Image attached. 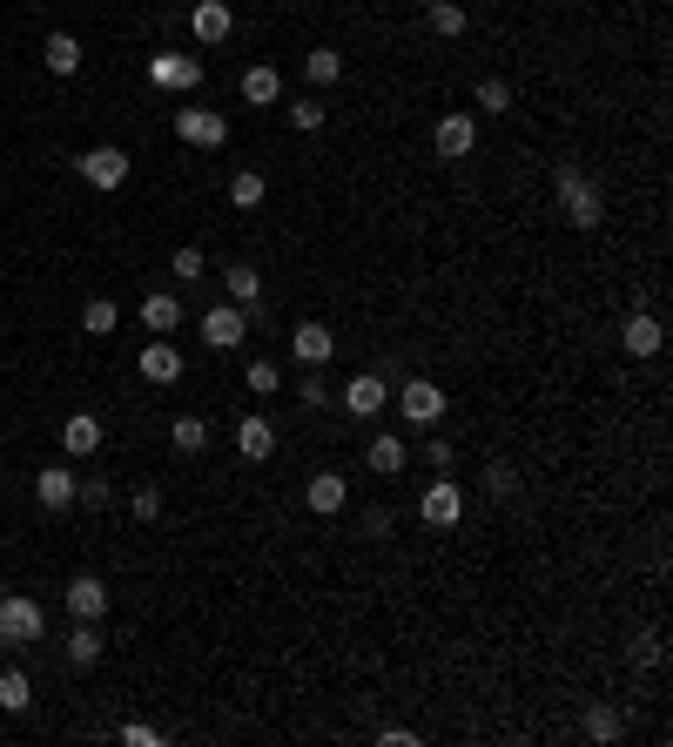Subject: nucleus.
Returning <instances> with one entry per match:
<instances>
[{
    "label": "nucleus",
    "instance_id": "nucleus-28",
    "mask_svg": "<svg viewBox=\"0 0 673 747\" xmlns=\"http://www.w3.org/2000/svg\"><path fill=\"white\" fill-rule=\"evenodd\" d=\"M303 82H310V88H337V82H344V55H337V48H310V55H303Z\"/></svg>",
    "mask_w": 673,
    "mask_h": 747
},
{
    "label": "nucleus",
    "instance_id": "nucleus-11",
    "mask_svg": "<svg viewBox=\"0 0 673 747\" xmlns=\"http://www.w3.org/2000/svg\"><path fill=\"white\" fill-rule=\"evenodd\" d=\"M189 34L203 48H223L236 34V8H229V0H195V8H189Z\"/></svg>",
    "mask_w": 673,
    "mask_h": 747
},
{
    "label": "nucleus",
    "instance_id": "nucleus-20",
    "mask_svg": "<svg viewBox=\"0 0 673 747\" xmlns=\"http://www.w3.org/2000/svg\"><path fill=\"white\" fill-rule=\"evenodd\" d=\"M236 95H243L250 108H276V101H284V74H276L269 61H256V68H243V82H236Z\"/></svg>",
    "mask_w": 673,
    "mask_h": 747
},
{
    "label": "nucleus",
    "instance_id": "nucleus-9",
    "mask_svg": "<svg viewBox=\"0 0 673 747\" xmlns=\"http://www.w3.org/2000/svg\"><path fill=\"white\" fill-rule=\"evenodd\" d=\"M290 358H297L303 371H324V364L337 358V330H331V324H316V317L290 324Z\"/></svg>",
    "mask_w": 673,
    "mask_h": 747
},
{
    "label": "nucleus",
    "instance_id": "nucleus-4",
    "mask_svg": "<svg viewBox=\"0 0 673 747\" xmlns=\"http://www.w3.org/2000/svg\"><path fill=\"white\" fill-rule=\"evenodd\" d=\"M418 519H424L431 532H452V526L465 519V485L452 479V471H438V479L418 492Z\"/></svg>",
    "mask_w": 673,
    "mask_h": 747
},
{
    "label": "nucleus",
    "instance_id": "nucleus-39",
    "mask_svg": "<svg viewBox=\"0 0 673 747\" xmlns=\"http://www.w3.org/2000/svg\"><path fill=\"white\" fill-rule=\"evenodd\" d=\"M324 101H316V95H303V101H290V129H303V135H316V129H324Z\"/></svg>",
    "mask_w": 673,
    "mask_h": 747
},
{
    "label": "nucleus",
    "instance_id": "nucleus-19",
    "mask_svg": "<svg viewBox=\"0 0 673 747\" xmlns=\"http://www.w3.org/2000/svg\"><path fill=\"white\" fill-rule=\"evenodd\" d=\"M74 485H82V479H74L68 465H41V479H34V498H41V513H68V505H74Z\"/></svg>",
    "mask_w": 673,
    "mask_h": 747
},
{
    "label": "nucleus",
    "instance_id": "nucleus-41",
    "mask_svg": "<svg viewBox=\"0 0 673 747\" xmlns=\"http://www.w3.org/2000/svg\"><path fill=\"white\" fill-rule=\"evenodd\" d=\"M424 465H431V471H452V465H458V445H452V438H424Z\"/></svg>",
    "mask_w": 673,
    "mask_h": 747
},
{
    "label": "nucleus",
    "instance_id": "nucleus-18",
    "mask_svg": "<svg viewBox=\"0 0 673 747\" xmlns=\"http://www.w3.org/2000/svg\"><path fill=\"white\" fill-rule=\"evenodd\" d=\"M364 465L377 471V479H398V471L411 465V445L398 438V431H377V438L364 445Z\"/></svg>",
    "mask_w": 673,
    "mask_h": 747
},
{
    "label": "nucleus",
    "instance_id": "nucleus-2",
    "mask_svg": "<svg viewBox=\"0 0 673 747\" xmlns=\"http://www.w3.org/2000/svg\"><path fill=\"white\" fill-rule=\"evenodd\" d=\"M390 405H398V418L405 424H418V431H431V424H438L445 418V384H431V377H405L398 390H390Z\"/></svg>",
    "mask_w": 673,
    "mask_h": 747
},
{
    "label": "nucleus",
    "instance_id": "nucleus-29",
    "mask_svg": "<svg viewBox=\"0 0 673 747\" xmlns=\"http://www.w3.org/2000/svg\"><path fill=\"white\" fill-rule=\"evenodd\" d=\"M263 195H269V176L263 169H236L229 176V209H263Z\"/></svg>",
    "mask_w": 673,
    "mask_h": 747
},
{
    "label": "nucleus",
    "instance_id": "nucleus-35",
    "mask_svg": "<svg viewBox=\"0 0 673 747\" xmlns=\"http://www.w3.org/2000/svg\"><path fill=\"white\" fill-rule=\"evenodd\" d=\"M243 384H250V398H276V390H284V371H276L269 358H256V364L243 371Z\"/></svg>",
    "mask_w": 673,
    "mask_h": 747
},
{
    "label": "nucleus",
    "instance_id": "nucleus-23",
    "mask_svg": "<svg viewBox=\"0 0 673 747\" xmlns=\"http://www.w3.org/2000/svg\"><path fill=\"white\" fill-rule=\"evenodd\" d=\"M424 27L438 34V41H458V34L471 27V8L465 0H424Z\"/></svg>",
    "mask_w": 673,
    "mask_h": 747
},
{
    "label": "nucleus",
    "instance_id": "nucleus-26",
    "mask_svg": "<svg viewBox=\"0 0 673 747\" xmlns=\"http://www.w3.org/2000/svg\"><path fill=\"white\" fill-rule=\"evenodd\" d=\"M209 438H216V431H209V418H195V411L169 424V445H176L182 458H203V451H209Z\"/></svg>",
    "mask_w": 673,
    "mask_h": 747
},
{
    "label": "nucleus",
    "instance_id": "nucleus-22",
    "mask_svg": "<svg viewBox=\"0 0 673 747\" xmlns=\"http://www.w3.org/2000/svg\"><path fill=\"white\" fill-rule=\"evenodd\" d=\"M579 734H586L592 747H613V740L626 734V721H620V707H613V700H592L586 714H579Z\"/></svg>",
    "mask_w": 673,
    "mask_h": 747
},
{
    "label": "nucleus",
    "instance_id": "nucleus-1",
    "mask_svg": "<svg viewBox=\"0 0 673 747\" xmlns=\"http://www.w3.org/2000/svg\"><path fill=\"white\" fill-rule=\"evenodd\" d=\"M552 195H560V216H566L579 236L606 222V195H600V182H592L579 162H560V169H552Z\"/></svg>",
    "mask_w": 673,
    "mask_h": 747
},
{
    "label": "nucleus",
    "instance_id": "nucleus-42",
    "mask_svg": "<svg viewBox=\"0 0 673 747\" xmlns=\"http://www.w3.org/2000/svg\"><path fill=\"white\" fill-rule=\"evenodd\" d=\"M660 653H666V647H660V634H640V640L626 647V660H640V666H660Z\"/></svg>",
    "mask_w": 673,
    "mask_h": 747
},
{
    "label": "nucleus",
    "instance_id": "nucleus-8",
    "mask_svg": "<svg viewBox=\"0 0 673 747\" xmlns=\"http://www.w3.org/2000/svg\"><path fill=\"white\" fill-rule=\"evenodd\" d=\"M431 148H438L445 162H465V155L479 148V115H471V108H452V115H438V129H431Z\"/></svg>",
    "mask_w": 673,
    "mask_h": 747
},
{
    "label": "nucleus",
    "instance_id": "nucleus-17",
    "mask_svg": "<svg viewBox=\"0 0 673 747\" xmlns=\"http://www.w3.org/2000/svg\"><path fill=\"white\" fill-rule=\"evenodd\" d=\"M101 438H108V431H101V418H95V411H74V418L61 424V451H68V458H95V451H101Z\"/></svg>",
    "mask_w": 673,
    "mask_h": 747
},
{
    "label": "nucleus",
    "instance_id": "nucleus-27",
    "mask_svg": "<svg viewBox=\"0 0 673 747\" xmlns=\"http://www.w3.org/2000/svg\"><path fill=\"white\" fill-rule=\"evenodd\" d=\"M101 619H74V634H68V666H95L101 660Z\"/></svg>",
    "mask_w": 673,
    "mask_h": 747
},
{
    "label": "nucleus",
    "instance_id": "nucleus-7",
    "mask_svg": "<svg viewBox=\"0 0 673 747\" xmlns=\"http://www.w3.org/2000/svg\"><path fill=\"white\" fill-rule=\"evenodd\" d=\"M148 88H163V95L203 88V55H148Z\"/></svg>",
    "mask_w": 673,
    "mask_h": 747
},
{
    "label": "nucleus",
    "instance_id": "nucleus-5",
    "mask_svg": "<svg viewBox=\"0 0 673 747\" xmlns=\"http://www.w3.org/2000/svg\"><path fill=\"white\" fill-rule=\"evenodd\" d=\"M74 169H82V182L88 189H101V195H115V189H122L129 182V148H115V142H95V148H82V155H74Z\"/></svg>",
    "mask_w": 673,
    "mask_h": 747
},
{
    "label": "nucleus",
    "instance_id": "nucleus-45",
    "mask_svg": "<svg viewBox=\"0 0 673 747\" xmlns=\"http://www.w3.org/2000/svg\"><path fill=\"white\" fill-rule=\"evenodd\" d=\"M411 740H418V727H384L377 734V747H411Z\"/></svg>",
    "mask_w": 673,
    "mask_h": 747
},
{
    "label": "nucleus",
    "instance_id": "nucleus-40",
    "mask_svg": "<svg viewBox=\"0 0 673 747\" xmlns=\"http://www.w3.org/2000/svg\"><path fill=\"white\" fill-rule=\"evenodd\" d=\"M297 405H303V411H331V384H324V377L310 371V377L297 384Z\"/></svg>",
    "mask_w": 673,
    "mask_h": 747
},
{
    "label": "nucleus",
    "instance_id": "nucleus-15",
    "mask_svg": "<svg viewBox=\"0 0 673 747\" xmlns=\"http://www.w3.org/2000/svg\"><path fill=\"white\" fill-rule=\"evenodd\" d=\"M303 498H310L316 519H337L344 505H350V479H344V471H316V479L303 485Z\"/></svg>",
    "mask_w": 673,
    "mask_h": 747
},
{
    "label": "nucleus",
    "instance_id": "nucleus-21",
    "mask_svg": "<svg viewBox=\"0 0 673 747\" xmlns=\"http://www.w3.org/2000/svg\"><path fill=\"white\" fill-rule=\"evenodd\" d=\"M68 613H74V619H101V613H108V586H101L95 573H74V579H68Z\"/></svg>",
    "mask_w": 673,
    "mask_h": 747
},
{
    "label": "nucleus",
    "instance_id": "nucleus-30",
    "mask_svg": "<svg viewBox=\"0 0 673 747\" xmlns=\"http://www.w3.org/2000/svg\"><path fill=\"white\" fill-rule=\"evenodd\" d=\"M41 61H48V74H74V68H82V41H74V34H48Z\"/></svg>",
    "mask_w": 673,
    "mask_h": 747
},
{
    "label": "nucleus",
    "instance_id": "nucleus-34",
    "mask_svg": "<svg viewBox=\"0 0 673 747\" xmlns=\"http://www.w3.org/2000/svg\"><path fill=\"white\" fill-rule=\"evenodd\" d=\"M512 101H519V95H512V82H498V74H492V82H479V95H471V108H479V115H512Z\"/></svg>",
    "mask_w": 673,
    "mask_h": 747
},
{
    "label": "nucleus",
    "instance_id": "nucleus-24",
    "mask_svg": "<svg viewBox=\"0 0 673 747\" xmlns=\"http://www.w3.org/2000/svg\"><path fill=\"white\" fill-rule=\"evenodd\" d=\"M142 324H148V337L182 330V303H176V290H148V297H142Z\"/></svg>",
    "mask_w": 673,
    "mask_h": 747
},
{
    "label": "nucleus",
    "instance_id": "nucleus-36",
    "mask_svg": "<svg viewBox=\"0 0 673 747\" xmlns=\"http://www.w3.org/2000/svg\"><path fill=\"white\" fill-rule=\"evenodd\" d=\"M74 505H88V513H108V505H115V485H108L101 471H95V479H82V485H74Z\"/></svg>",
    "mask_w": 673,
    "mask_h": 747
},
{
    "label": "nucleus",
    "instance_id": "nucleus-16",
    "mask_svg": "<svg viewBox=\"0 0 673 747\" xmlns=\"http://www.w3.org/2000/svg\"><path fill=\"white\" fill-rule=\"evenodd\" d=\"M236 458H250V465L276 458V424H269L263 411H250L243 424H236Z\"/></svg>",
    "mask_w": 673,
    "mask_h": 747
},
{
    "label": "nucleus",
    "instance_id": "nucleus-14",
    "mask_svg": "<svg viewBox=\"0 0 673 747\" xmlns=\"http://www.w3.org/2000/svg\"><path fill=\"white\" fill-rule=\"evenodd\" d=\"M135 371H142L148 384H182V350H176L169 337H148L142 358H135Z\"/></svg>",
    "mask_w": 673,
    "mask_h": 747
},
{
    "label": "nucleus",
    "instance_id": "nucleus-13",
    "mask_svg": "<svg viewBox=\"0 0 673 747\" xmlns=\"http://www.w3.org/2000/svg\"><path fill=\"white\" fill-rule=\"evenodd\" d=\"M660 344H666V330H660L653 310H626V324H620V350H626V358H660Z\"/></svg>",
    "mask_w": 673,
    "mask_h": 747
},
{
    "label": "nucleus",
    "instance_id": "nucleus-25",
    "mask_svg": "<svg viewBox=\"0 0 673 747\" xmlns=\"http://www.w3.org/2000/svg\"><path fill=\"white\" fill-rule=\"evenodd\" d=\"M223 290H229V303L256 310V303H263V269H256V263H229V269H223Z\"/></svg>",
    "mask_w": 673,
    "mask_h": 747
},
{
    "label": "nucleus",
    "instance_id": "nucleus-37",
    "mask_svg": "<svg viewBox=\"0 0 673 747\" xmlns=\"http://www.w3.org/2000/svg\"><path fill=\"white\" fill-rule=\"evenodd\" d=\"M203 269H209V263H203V250H189V243L169 256V277H176V284H203Z\"/></svg>",
    "mask_w": 673,
    "mask_h": 747
},
{
    "label": "nucleus",
    "instance_id": "nucleus-43",
    "mask_svg": "<svg viewBox=\"0 0 673 747\" xmlns=\"http://www.w3.org/2000/svg\"><path fill=\"white\" fill-rule=\"evenodd\" d=\"M122 740H129V747H163V727H148V721H129V727H122Z\"/></svg>",
    "mask_w": 673,
    "mask_h": 747
},
{
    "label": "nucleus",
    "instance_id": "nucleus-31",
    "mask_svg": "<svg viewBox=\"0 0 673 747\" xmlns=\"http://www.w3.org/2000/svg\"><path fill=\"white\" fill-rule=\"evenodd\" d=\"M82 330H88V337H115V330H122V310H115V297H88Z\"/></svg>",
    "mask_w": 673,
    "mask_h": 747
},
{
    "label": "nucleus",
    "instance_id": "nucleus-10",
    "mask_svg": "<svg viewBox=\"0 0 673 747\" xmlns=\"http://www.w3.org/2000/svg\"><path fill=\"white\" fill-rule=\"evenodd\" d=\"M243 337H250V310H243V303L223 297V303L203 310V344H209V350H236Z\"/></svg>",
    "mask_w": 673,
    "mask_h": 747
},
{
    "label": "nucleus",
    "instance_id": "nucleus-12",
    "mask_svg": "<svg viewBox=\"0 0 673 747\" xmlns=\"http://www.w3.org/2000/svg\"><path fill=\"white\" fill-rule=\"evenodd\" d=\"M176 135L189 148H223L229 142V122H223L216 108H176Z\"/></svg>",
    "mask_w": 673,
    "mask_h": 747
},
{
    "label": "nucleus",
    "instance_id": "nucleus-32",
    "mask_svg": "<svg viewBox=\"0 0 673 747\" xmlns=\"http://www.w3.org/2000/svg\"><path fill=\"white\" fill-rule=\"evenodd\" d=\"M27 707H34V687H27L21 666H8L0 674V714H27Z\"/></svg>",
    "mask_w": 673,
    "mask_h": 747
},
{
    "label": "nucleus",
    "instance_id": "nucleus-44",
    "mask_svg": "<svg viewBox=\"0 0 673 747\" xmlns=\"http://www.w3.org/2000/svg\"><path fill=\"white\" fill-rule=\"evenodd\" d=\"M390 526H398V519H390V505H371V513H364V532H371V539H384Z\"/></svg>",
    "mask_w": 673,
    "mask_h": 747
},
{
    "label": "nucleus",
    "instance_id": "nucleus-33",
    "mask_svg": "<svg viewBox=\"0 0 673 747\" xmlns=\"http://www.w3.org/2000/svg\"><path fill=\"white\" fill-rule=\"evenodd\" d=\"M485 498H519V465H512V458L485 465Z\"/></svg>",
    "mask_w": 673,
    "mask_h": 747
},
{
    "label": "nucleus",
    "instance_id": "nucleus-38",
    "mask_svg": "<svg viewBox=\"0 0 673 747\" xmlns=\"http://www.w3.org/2000/svg\"><path fill=\"white\" fill-rule=\"evenodd\" d=\"M129 513H135L142 526H155V519H163V485H135V492H129Z\"/></svg>",
    "mask_w": 673,
    "mask_h": 747
},
{
    "label": "nucleus",
    "instance_id": "nucleus-3",
    "mask_svg": "<svg viewBox=\"0 0 673 747\" xmlns=\"http://www.w3.org/2000/svg\"><path fill=\"white\" fill-rule=\"evenodd\" d=\"M41 634H48L41 600H27V593H0V647H34Z\"/></svg>",
    "mask_w": 673,
    "mask_h": 747
},
{
    "label": "nucleus",
    "instance_id": "nucleus-6",
    "mask_svg": "<svg viewBox=\"0 0 673 747\" xmlns=\"http://www.w3.org/2000/svg\"><path fill=\"white\" fill-rule=\"evenodd\" d=\"M337 405L350 411V418H384L390 411V377L384 371H358V377H344V390H337Z\"/></svg>",
    "mask_w": 673,
    "mask_h": 747
}]
</instances>
